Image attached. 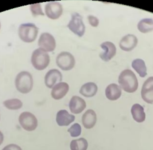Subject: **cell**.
Masks as SVG:
<instances>
[{"mask_svg": "<svg viewBox=\"0 0 153 150\" xmlns=\"http://www.w3.org/2000/svg\"><path fill=\"white\" fill-rule=\"evenodd\" d=\"M69 90V85L67 83L60 82L53 87L51 96L55 100H60L64 98Z\"/></svg>", "mask_w": 153, "mask_h": 150, "instance_id": "obj_15", "label": "cell"}, {"mask_svg": "<svg viewBox=\"0 0 153 150\" xmlns=\"http://www.w3.org/2000/svg\"><path fill=\"white\" fill-rule=\"evenodd\" d=\"M88 20L89 24L93 27H97L100 24V20L97 17L93 15H89L88 16Z\"/></svg>", "mask_w": 153, "mask_h": 150, "instance_id": "obj_27", "label": "cell"}, {"mask_svg": "<svg viewBox=\"0 0 153 150\" xmlns=\"http://www.w3.org/2000/svg\"><path fill=\"white\" fill-rule=\"evenodd\" d=\"M82 121L85 129L93 128L97 122V115L93 109H88L83 115Z\"/></svg>", "mask_w": 153, "mask_h": 150, "instance_id": "obj_17", "label": "cell"}, {"mask_svg": "<svg viewBox=\"0 0 153 150\" xmlns=\"http://www.w3.org/2000/svg\"><path fill=\"white\" fill-rule=\"evenodd\" d=\"M19 122L22 128L28 132L34 131L38 125V120L36 116L28 112H24L20 115Z\"/></svg>", "mask_w": 153, "mask_h": 150, "instance_id": "obj_7", "label": "cell"}, {"mask_svg": "<svg viewBox=\"0 0 153 150\" xmlns=\"http://www.w3.org/2000/svg\"><path fill=\"white\" fill-rule=\"evenodd\" d=\"M4 107L10 110H17L22 108L23 106L22 102L18 98H11V99L6 100L3 103Z\"/></svg>", "mask_w": 153, "mask_h": 150, "instance_id": "obj_24", "label": "cell"}, {"mask_svg": "<svg viewBox=\"0 0 153 150\" xmlns=\"http://www.w3.org/2000/svg\"><path fill=\"white\" fill-rule=\"evenodd\" d=\"M75 119V116L70 115L68 111L65 109L59 110L56 116V122L59 126H68Z\"/></svg>", "mask_w": 153, "mask_h": 150, "instance_id": "obj_16", "label": "cell"}, {"mask_svg": "<svg viewBox=\"0 0 153 150\" xmlns=\"http://www.w3.org/2000/svg\"><path fill=\"white\" fill-rule=\"evenodd\" d=\"M133 119L137 123H143L146 120V113L143 107L138 103L134 104L131 108Z\"/></svg>", "mask_w": 153, "mask_h": 150, "instance_id": "obj_20", "label": "cell"}, {"mask_svg": "<svg viewBox=\"0 0 153 150\" xmlns=\"http://www.w3.org/2000/svg\"><path fill=\"white\" fill-rule=\"evenodd\" d=\"M141 98L147 103H153V77L146 80L141 91Z\"/></svg>", "mask_w": 153, "mask_h": 150, "instance_id": "obj_11", "label": "cell"}, {"mask_svg": "<svg viewBox=\"0 0 153 150\" xmlns=\"http://www.w3.org/2000/svg\"><path fill=\"white\" fill-rule=\"evenodd\" d=\"M31 64L36 70H45L50 64V56L42 49H36L31 56Z\"/></svg>", "mask_w": 153, "mask_h": 150, "instance_id": "obj_4", "label": "cell"}, {"mask_svg": "<svg viewBox=\"0 0 153 150\" xmlns=\"http://www.w3.org/2000/svg\"><path fill=\"white\" fill-rule=\"evenodd\" d=\"M4 138V134H3V133L1 132V131H0V145H1L2 144V143H3Z\"/></svg>", "mask_w": 153, "mask_h": 150, "instance_id": "obj_29", "label": "cell"}, {"mask_svg": "<svg viewBox=\"0 0 153 150\" xmlns=\"http://www.w3.org/2000/svg\"><path fill=\"white\" fill-rule=\"evenodd\" d=\"M56 64L62 70L68 71L72 70L75 65L74 56L68 52H62L56 58Z\"/></svg>", "mask_w": 153, "mask_h": 150, "instance_id": "obj_6", "label": "cell"}, {"mask_svg": "<svg viewBox=\"0 0 153 150\" xmlns=\"http://www.w3.org/2000/svg\"><path fill=\"white\" fill-rule=\"evenodd\" d=\"M38 46L45 52H53L56 48L55 37L48 33H42L38 41Z\"/></svg>", "mask_w": 153, "mask_h": 150, "instance_id": "obj_8", "label": "cell"}, {"mask_svg": "<svg viewBox=\"0 0 153 150\" xmlns=\"http://www.w3.org/2000/svg\"><path fill=\"white\" fill-rule=\"evenodd\" d=\"M72 137H78L82 133V127L79 123H75L68 129Z\"/></svg>", "mask_w": 153, "mask_h": 150, "instance_id": "obj_25", "label": "cell"}, {"mask_svg": "<svg viewBox=\"0 0 153 150\" xmlns=\"http://www.w3.org/2000/svg\"><path fill=\"white\" fill-rule=\"evenodd\" d=\"M85 107H86V103L85 100L78 96H73L69 102L70 110L72 113L75 115L82 112Z\"/></svg>", "mask_w": 153, "mask_h": 150, "instance_id": "obj_14", "label": "cell"}, {"mask_svg": "<svg viewBox=\"0 0 153 150\" xmlns=\"http://www.w3.org/2000/svg\"><path fill=\"white\" fill-rule=\"evenodd\" d=\"M88 147V143L84 138L73 140L70 145L71 150H87Z\"/></svg>", "mask_w": 153, "mask_h": 150, "instance_id": "obj_23", "label": "cell"}, {"mask_svg": "<svg viewBox=\"0 0 153 150\" xmlns=\"http://www.w3.org/2000/svg\"><path fill=\"white\" fill-rule=\"evenodd\" d=\"M98 87L93 82H88L83 85L79 89V93L85 97H93L96 95Z\"/></svg>", "mask_w": 153, "mask_h": 150, "instance_id": "obj_19", "label": "cell"}, {"mask_svg": "<svg viewBox=\"0 0 153 150\" xmlns=\"http://www.w3.org/2000/svg\"><path fill=\"white\" fill-rule=\"evenodd\" d=\"M62 81V75L57 69H52L45 75L44 82L47 88H53L56 83H59Z\"/></svg>", "mask_w": 153, "mask_h": 150, "instance_id": "obj_12", "label": "cell"}, {"mask_svg": "<svg viewBox=\"0 0 153 150\" xmlns=\"http://www.w3.org/2000/svg\"><path fill=\"white\" fill-rule=\"evenodd\" d=\"M105 93L108 99L116 100L121 96V88L116 83H111L107 86Z\"/></svg>", "mask_w": 153, "mask_h": 150, "instance_id": "obj_18", "label": "cell"}, {"mask_svg": "<svg viewBox=\"0 0 153 150\" xmlns=\"http://www.w3.org/2000/svg\"><path fill=\"white\" fill-rule=\"evenodd\" d=\"M100 46L102 48L103 52L100 53V57L103 61H111L117 52V48L114 44L111 41H105L101 44Z\"/></svg>", "mask_w": 153, "mask_h": 150, "instance_id": "obj_10", "label": "cell"}, {"mask_svg": "<svg viewBox=\"0 0 153 150\" xmlns=\"http://www.w3.org/2000/svg\"><path fill=\"white\" fill-rule=\"evenodd\" d=\"M0 29H1V23H0Z\"/></svg>", "mask_w": 153, "mask_h": 150, "instance_id": "obj_30", "label": "cell"}, {"mask_svg": "<svg viewBox=\"0 0 153 150\" xmlns=\"http://www.w3.org/2000/svg\"><path fill=\"white\" fill-rule=\"evenodd\" d=\"M67 27L71 32L79 37L84 36L85 33V27L83 22V17L77 13L72 15V18Z\"/></svg>", "mask_w": 153, "mask_h": 150, "instance_id": "obj_5", "label": "cell"}, {"mask_svg": "<svg viewBox=\"0 0 153 150\" xmlns=\"http://www.w3.org/2000/svg\"><path fill=\"white\" fill-rule=\"evenodd\" d=\"M15 87L19 92L29 93L33 88V76L27 71H22L17 75L15 80Z\"/></svg>", "mask_w": 153, "mask_h": 150, "instance_id": "obj_2", "label": "cell"}, {"mask_svg": "<svg viewBox=\"0 0 153 150\" xmlns=\"http://www.w3.org/2000/svg\"><path fill=\"white\" fill-rule=\"evenodd\" d=\"M137 28L142 33H148L153 30V19H141L137 24Z\"/></svg>", "mask_w": 153, "mask_h": 150, "instance_id": "obj_22", "label": "cell"}, {"mask_svg": "<svg viewBox=\"0 0 153 150\" xmlns=\"http://www.w3.org/2000/svg\"><path fill=\"white\" fill-rule=\"evenodd\" d=\"M132 67L141 77H145L147 75V68L143 60L141 59H134L132 62Z\"/></svg>", "mask_w": 153, "mask_h": 150, "instance_id": "obj_21", "label": "cell"}, {"mask_svg": "<svg viewBox=\"0 0 153 150\" xmlns=\"http://www.w3.org/2000/svg\"><path fill=\"white\" fill-rule=\"evenodd\" d=\"M2 150H22L21 147L18 146L17 145L15 144H10L6 145L5 147H4Z\"/></svg>", "mask_w": 153, "mask_h": 150, "instance_id": "obj_28", "label": "cell"}, {"mask_svg": "<svg viewBox=\"0 0 153 150\" xmlns=\"http://www.w3.org/2000/svg\"><path fill=\"white\" fill-rule=\"evenodd\" d=\"M30 12L34 17L37 16V15H42L44 16V13L42 11L41 4H31L30 6Z\"/></svg>", "mask_w": 153, "mask_h": 150, "instance_id": "obj_26", "label": "cell"}, {"mask_svg": "<svg viewBox=\"0 0 153 150\" xmlns=\"http://www.w3.org/2000/svg\"><path fill=\"white\" fill-rule=\"evenodd\" d=\"M39 28L34 24H21L19 27V37L25 43H32L37 37Z\"/></svg>", "mask_w": 153, "mask_h": 150, "instance_id": "obj_3", "label": "cell"}, {"mask_svg": "<svg viewBox=\"0 0 153 150\" xmlns=\"http://www.w3.org/2000/svg\"><path fill=\"white\" fill-rule=\"evenodd\" d=\"M118 82L120 88L128 93L134 92L139 86L135 74L129 69L121 72L119 76Z\"/></svg>", "mask_w": 153, "mask_h": 150, "instance_id": "obj_1", "label": "cell"}, {"mask_svg": "<svg viewBox=\"0 0 153 150\" xmlns=\"http://www.w3.org/2000/svg\"><path fill=\"white\" fill-rule=\"evenodd\" d=\"M45 13L49 19H59L63 13L62 5L57 1L48 2L45 6Z\"/></svg>", "mask_w": 153, "mask_h": 150, "instance_id": "obj_9", "label": "cell"}, {"mask_svg": "<svg viewBox=\"0 0 153 150\" xmlns=\"http://www.w3.org/2000/svg\"><path fill=\"white\" fill-rule=\"evenodd\" d=\"M138 44V39L135 35L128 34L123 37L119 41V47L126 52H130L135 48Z\"/></svg>", "mask_w": 153, "mask_h": 150, "instance_id": "obj_13", "label": "cell"}]
</instances>
